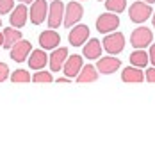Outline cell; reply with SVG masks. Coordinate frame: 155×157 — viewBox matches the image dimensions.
Instances as JSON below:
<instances>
[{
	"instance_id": "6da1fadb",
	"label": "cell",
	"mask_w": 155,
	"mask_h": 157,
	"mask_svg": "<svg viewBox=\"0 0 155 157\" xmlns=\"http://www.w3.org/2000/svg\"><path fill=\"white\" fill-rule=\"evenodd\" d=\"M152 6L146 4V2H134L128 9V14H130V20L134 23H143L152 16Z\"/></svg>"
},
{
	"instance_id": "7a4b0ae2",
	"label": "cell",
	"mask_w": 155,
	"mask_h": 157,
	"mask_svg": "<svg viewBox=\"0 0 155 157\" xmlns=\"http://www.w3.org/2000/svg\"><path fill=\"white\" fill-rule=\"evenodd\" d=\"M118 25H119V16H116V13H104L96 20V30L102 34L114 32L118 29Z\"/></svg>"
},
{
	"instance_id": "3957f363",
	"label": "cell",
	"mask_w": 155,
	"mask_h": 157,
	"mask_svg": "<svg viewBox=\"0 0 155 157\" xmlns=\"http://www.w3.org/2000/svg\"><path fill=\"white\" fill-rule=\"evenodd\" d=\"M152 41H153V34H152V30L146 29V27L134 29L132 36H130V43H132L134 48H146L148 45H152Z\"/></svg>"
},
{
	"instance_id": "277c9868",
	"label": "cell",
	"mask_w": 155,
	"mask_h": 157,
	"mask_svg": "<svg viewBox=\"0 0 155 157\" xmlns=\"http://www.w3.org/2000/svg\"><path fill=\"white\" fill-rule=\"evenodd\" d=\"M102 45H104V48L109 54H119L121 50L125 48V36L121 32H112V34H109V36L104 38Z\"/></svg>"
},
{
	"instance_id": "5b68a950",
	"label": "cell",
	"mask_w": 155,
	"mask_h": 157,
	"mask_svg": "<svg viewBox=\"0 0 155 157\" xmlns=\"http://www.w3.org/2000/svg\"><path fill=\"white\" fill-rule=\"evenodd\" d=\"M48 27L50 29H57L59 25L62 23V18H64V4L62 2H59V0H55V2H52L48 7Z\"/></svg>"
},
{
	"instance_id": "8992f818",
	"label": "cell",
	"mask_w": 155,
	"mask_h": 157,
	"mask_svg": "<svg viewBox=\"0 0 155 157\" xmlns=\"http://www.w3.org/2000/svg\"><path fill=\"white\" fill-rule=\"evenodd\" d=\"M30 52H32V43L27 39H20L11 48V59L16 63H23V61H27Z\"/></svg>"
},
{
	"instance_id": "52a82bcc",
	"label": "cell",
	"mask_w": 155,
	"mask_h": 157,
	"mask_svg": "<svg viewBox=\"0 0 155 157\" xmlns=\"http://www.w3.org/2000/svg\"><path fill=\"white\" fill-rule=\"evenodd\" d=\"M48 14V2L47 0H34L32 2V7H30V14L29 18L34 25L43 23V20L47 18Z\"/></svg>"
},
{
	"instance_id": "ba28073f",
	"label": "cell",
	"mask_w": 155,
	"mask_h": 157,
	"mask_svg": "<svg viewBox=\"0 0 155 157\" xmlns=\"http://www.w3.org/2000/svg\"><path fill=\"white\" fill-rule=\"evenodd\" d=\"M82 6L78 4V2H70L68 6H66V13H64V18H62V23H64V27H71V25H75L78 23V20L82 18Z\"/></svg>"
},
{
	"instance_id": "9c48e42d",
	"label": "cell",
	"mask_w": 155,
	"mask_h": 157,
	"mask_svg": "<svg viewBox=\"0 0 155 157\" xmlns=\"http://www.w3.org/2000/svg\"><path fill=\"white\" fill-rule=\"evenodd\" d=\"M27 16H29L27 6H25V4L16 6V7L13 9V13H11V16H9L11 27H14V29H21V27L27 23Z\"/></svg>"
},
{
	"instance_id": "30bf717a",
	"label": "cell",
	"mask_w": 155,
	"mask_h": 157,
	"mask_svg": "<svg viewBox=\"0 0 155 157\" xmlns=\"http://www.w3.org/2000/svg\"><path fill=\"white\" fill-rule=\"evenodd\" d=\"M89 38V27L87 25H77L70 30V36H68V41L71 47H80L86 43V39Z\"/></svg>"
},
{
	"instance_id": "8fae6325",
	"label": "cell",
	"mask_w": 155,
	"mask_h": 157,
	"mask_svg": "<svg viewBox=\"0 0 155 157\" xmlns=\"http://www.w3.org/2000/svg\"><path fill=\"white\" fill-rule=\"evenodd\" d=\"M61 43V36L55 30H43L39 34V45L43 50H54Z\"/></svg>"
},
{
	"instance_id": "7c38bea8",
	"label": "cell",
	"mask_w": 155,
	"mask_h": 157,
	"mask_svg": "<svg viewBox=\"0 0 155 157\" xmlns=\"http://www.w3.org/2000/svg\"><path fill=\"white\" fill-rule=\"evenodd\" d=\"M84 64H82V57L80 56H71V57H66L64 61V64H62V71H64V75L70 78L77 77L80 68H82Z\"/></svg>"
},
{
	"instance_id": "4fadbf2b",
	"label": "cell",
	"mask_w": 155,
	"mask_h": 157,
	"mask_svg": "<svg viewBox=\"0 0 155 157\" xmlns=\"http://www.w3.org/2000/svg\"><path fill=\"white\" fill-rule=\"evenodd\" d=\"M66 57H68V48H64V47H61V48H54L52 56L48 57L50 70H52V71H59V70L62 68V64H64Z\"/></svg>"
},
{
	"instance_id": "5bb4252c",
	"label": "cell",
	"mask_w": 155,
	"mask_h": 157,
	"mask_svg": "<svg viewBox=\"0 0 155 157\" xmlns=\"http://www.w3.org/2000/svg\"><path fill=\"white\" fill-rule=\"evenodd\" d=\"M121 66V61L114 57H100L96 63V70L104 75H109V73H114L118 68Z\"/></svg>"
},
{
	"instance_id": "9a60e30c",
	"label": "cell",
	"mask_w": 155,
	"mask_h": 157,
	"mask_svg": "<svg viewBox=\"0 0 155 157\" xmlns=\"http://www.w3.org/2000/svg\"><path fill=\"white\" fill-rule=\"evenodd\" d=\"M27 61H29V68L38 71V70H43V68H45V64L48 63V57H47L45 50L41 48V50H32Z\"/></svg>"
},
{
	"instance_id": "2e32d148",
	"label": "cell",
	"mask_w": 155,
	"mask_h": 157,
	"mask_svg": "<svg viewBox=\"0 0 155 157\" xmlns=\"http://www.w3.org/2000/svg\"><path fill=\"white\" fill-rule=\"evenodd\" d=\"M98 70L96 66H93V64H86V66H82L80 71H78L77 75V82L78 84H86V82H95L98 78Z\"/></svg>"
},
{
	"instance_id": "e0dca14e",
	"label": "cell",
	"mask_w": 155,
	"mask_h": 157,
	"mask_svg": "<svg viewBox=\"0 0 155 157\" xmlns=\"http://www.w3.org/2000/svg\"><path fill=\"white\" fill-rule=\"evenodd\" d=\"M145 78V73H143V68H125L123 73H121V80L123 82H128V84H137V82H143Z\"/></svg>"
},
{
	"instance_id": "ac0fdd59",
	"label": "cell",
	"mask_w": 155,
	"mask_h": 157,
	"mask_svg": "<svg viewBox=\"0 0 155 157\" xmlns=\"http://www.w3.org/2000/svg\"><path fill=\"white\" fill-rule=\"evenodd\" d=\"M4 48L11 50L13 48V45L16 43V41H20L21 39V30H16L14 27H7V29H4Z\"/></svg>"
},
{
	"instance_id": "d6986e66",
	"label": "cell",
	"mask_w": 155,
	"mask_h": 157,
	"mask_svg": "<svg viewBox=\"0 0 155 157\" xmlns=\"http://www.w3.org/2000/svg\"><path fill=\"white\" fill-rule=\"evenodd\" d=\"M102 56V45L98 39H89L87 45L84 47V57L86 59H100Z\"/></svg>"
},
{
	"instance_id": "ffe728a7",
	"label": "cell",
	"mask_w": 155,
	"mask_h": 157,
	"mask_svg": "<svg viewBox=\"0 0 155 157\" xmlns=\"http://www.w3.org/2000/svg\"><path fill=\"white\" fill-rule=\"evenodd\" d=\"M148 61H150V57L145 52V48H136L130 54V64L136 66V68H145L148 64Z\"/></svg>"
},
{
	"instance_id": "44dd1931",
	"label": "cell",
	"mask_w": 155,
	"mask_h": 157,
	"mask_svg": "<svg viewBox=\"0 0 155 157\" xmlns=\"http://www.w3.org/2000/svg\"><path fill=\"white\" fill-rule=\"evenodd\" d=\"M105 7L107 11H111V13H123L127 7V0H105Z\"/></svg>"
},
{
	"instance_id": "7402d4cb",
	"label": "cell",
	"mask_w": 155,
	"mask_h": 157,
	"mask_svg": "<svg viewBox=\"0 0 155 157\" xmlns=\"http://www.w3.org/2000/svg\"><path fill=\"white\" fill-rule=\"evenodd\" d=\"M11 80L14 84H25V82H30V75L27 70H16L14 73H11Z\"/></svg>"
},
{
	"instance_id": "603a6c76",
	"label": "cell",
	"mask_w": 155,
	"mask_h": 157,
	"mask_svg": "<svg viewBox=\"0 0 155 157\" xmlns=\"http://www.w3.org/2000/svg\"><path fill=\"white\" fill-rule=\"evenodd\" d=\"M30 80H34V82H52L54 78H52V73H48V71H45V70H38V73H34V77L30 78Z\"/></svg>"
},
{
	"instance_id": "cb8c5ba5",
	"label": "cell",
	"mask_w": 155,
	"mask_h": 157,
	"mask_svg": "<svg viewBox=\"0 0 155 157\" xmlns=\"http://www.w3.org/2000/svg\"><path fill=\"white\" fill-rule=\"evenodd\" d=\"M14 7V0H0V14H7Z\"/></svg>"
},
{
	"instance_id": "d4e9b609",
	"label": "cell",
	"mask_w": 155,
	"mask_h": 157,
	"mask_svg": "<svg viewBox=\"0 0 155 157\" xmlns=\"http://www.w3.org/2000/svg\"><path fill=\"white\" fill-rule=\"evenodd\" d=\"M7 77H9V66L6 63H0V82L7 80Z\"/></svg>"
},
{
	"instance_id": "484cf974",
	"label": "cell",
	"mask_w": 155,
	"mask_h": 157,
	"mask_svg": "<svg viewBox=\"0 0 155 157\" xmlns=\"http://www.w3.org/2000/svg\"><path fill=\"white\" fill-rule=\"evenodd\" d=\"M145 78L148 80V82H155V66H153V68H148V70H146Z\"/></svg>"
},
{
	"instance_id": "4316f807",
	"label": "cell",
	"mask_w": 155,
	"mask_h": 157,
	"mask_svg": "<svg viewBox=\"0 0 155 157\" xmlns=\"http://www.w3.org/2000/svg\"><path fill=\"white\" fill-rule=\"evenodd\" d=\"M148 57H150V61H152V64L155 66V43L150 47V52H148Z\"/></svg>"
},
{
	"instance_id": "83f0119b",
	"label": "cell",
	"mask_w": 155,
	"mask_h": 157,
	"mask_svg": "<svg viewBox=\"0 0 155 157\" xmlns=\"http://www.w3.org/2000/svg\"><path fill=\"white\" fill-rule=\"evenodd\" d=\"M70 80H71L70 77H61V78H57V82H59V84H62V82H70Z\"/></svg>"
},
{
	"instance_id": "f1b7e54d",
	"label": "cell",
	"mask_w": 155,
	"mask_h": 157,
	"mask_svg": "<svg viewBox=\"0 0 155 157\" xmlns=\"http://www.w3.org/2000/svg\"><path fill=\"white\" fill-rule=\"evenodd\" d=\"M0 45H4V34L0 32Z\"/></svg>"
},
{
	"instance_id": "f546056e",
	"label": "cell",
	"mask_w": 155,
	"mask_h": 157,
	"mask_svg": "<svg viewBox=\"0 0 155 157\" xmlns=\"http://www.w3.org/2000/svg\"><path fill=\"white\" fill-rule=\"evenodd\" d=\"M18 2H21V4H29V2H34V0H18Z\"/></svg>"
},
{
	"instance_id": "4dcf8cb0",
	"label": "cell",
	"mask_w": 155,
	"mask_h": 157,
	"mask_svg": "<svg viewBox=\"0 0 155 157\" xmlns=\"http://www.w3.org/2000/svg\"><path fill=\"white\" fill-rule=\"evenodd\" d=\"M143 2H146V4H153L155 0H143Z\"/></svg>"
},
{
	"instance_id": "1f68e13d",
	"label": "cell",
	"mask_w": 155,
	"mask_h": 157,
	"mask_svg": "<svg viewBox=\"0 0 155 157\" xmlns=\"http://www.w3.org/2000/svg\"><path fill=\"white\" fill-rule=\"evenodd\" d=\"M152 14H153V27H155V13H152Z\"/></svg>"
},
{
	"instance_id": "d6a6232c",
	"label": "cell",
	"mask_w": 155,
	"mask_h": 157,
	"mask_svg": "<svg viewBox=\"0 0 155 157\" xmlns=\"http://www.w3.org/2000/svg\"><path fill=\"white\" fill-rule=\"evenodd\" d=\"M0 25H2V18H0Z\"/></svg>"
},
{
	"instance_id": "836d02e7",
	"label": "cell",
	"mask_w": 155,
	"mask_h": 157,
	"mask_svg": "<svg viewBox=\"0 0 155 157\" xmlns=\"http://www.w3.org/2000/svg\"><path fill=\"white\" fill-rule=\"evenodd\" d=\"M98 2H102V0H98Z\"/></svg>"
},
{
	"instance_id": "e575fe53",
	"label": "cell",
	"mask_w": 155,
	"mask_h": 157,
	"mask_svg": "<svg viewBox=\"0 0 155 157\" xmlns=\"http://www.w3.org/2000/svg\"><path fill=\"white\" fill-rule=\"evenodd\" d=\"M80 2H82V0H80Z\"/></svg>"
}]
</instances>
